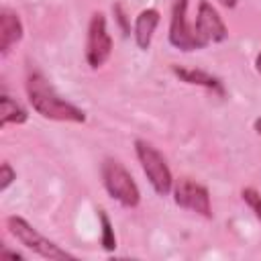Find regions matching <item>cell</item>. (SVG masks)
I'll return each instance as SVG.
<instances>
[{
    "label": "cell",
    "instance_id": "1",
    "mask_svg": "<svg viewBox=\"0 0 261 261\" xmlns=\"http://www.w3.org/2000/svg\"><path fill=\"white\" fill-rule=\"evenodd\" d=\"M24 90L29 96V102L37 114L49 120H59V122H84L86 112L77 108L75 104L67 102L61 98L55 88L47 82V77L39 71H33L27 75Z\"/></svg>",
    "mask_w": 261,
    "mask_h": 261
},
{
    "label": "cell",
    "instance_id": "2",
    "mask_svg": "<svg viewBox=\"0 0 261 261\" xmlns=\"http://www.w3.org/2000/svg\"><path fill=\"white\" fill-rule=\"evenodd\" d=\"M6 228L8 232L20 243L24 245L29 251L37 253L39 257H45L49 261H73L75 255H71L69 251L61 249L57 243L49 241L47 237H43L33 224H29L22 216H8L6 218Z\"/></svg>",
    "mask_w": 261,
    "mask_h": 261
},
{
    "label": "cell",
    "instance_id": "3",
    "mask_svg": "<svg viewBox=\"0 0 261 261\" xmlns=\"http://www.w3.org/2000/svg\"><path fill=\"white\" fill-rule=\"evenodd\" d=\"M102 184L110 198H114L124 208H135L141 202V192L133 175L126 171V167L116 159H104L102 167Z\"/></svg>",
    "mask_w": 261,
    "mask_h": 261
},
{
    "label": "cell",
    "instance_id": "4",
    "mask_svg": "<svg viewBox=\"0 0 261 261\" xmlns=\"http://www.w3.org/2000/svg\"><path fill=\"white\" fill-rule=\"evenodd\" d=\"M135 153L153 190L159 196H167L173 188V177H171V169L165 157L147 141H135Z\"/></svg>",
    "mask_w": 261,
    "mask_h": 261
},
{
    "label": "cell",
    "instance_id": "5",
    "mask_svg": "<svg viewBox=\"0 0 261 261\" xmlns=\"http://www.w3.org/2000/svg\"><path fill=\"white\" fill-rule=\"evenodd\" d=\"M112 53V37L106 27V16L102 12H94L88 24L86 37V61L92 69L102 67Z\"/></svg>",
    "mask_w": 261,
    "mask_h": 261
},
{
    "label": "cell",
    "instance_id": "6",
    "mask_svg": "<svg viewBox=\"0 0 261 261\" xmlns=\"http://www.w3.org/2000/svg\"><path fill=\"white\" fill-rule=\"evenodd\" d=\"M171 194H173V202L186 210H192L204 218H212V204H210V194L208 190L190 179V177H179L177 181H173V188H171Z\"/></svg>",
    "mask_w": 261,
    "mask_h": 261
},
{
    "label": "cell",
    "instance_id": "7",
    "mask_svg": "<svg viewBox=\"0 0 261 261\" xmlns=\"http://www.w3.org/2000/svg\"><path fill=\"white\" fill-rule=\"evenodd\" d=\"M169 43L179 51L204 49V43L198 39L196 29L188 22V0L173 2L171 24H169Z\"/></svg>",
    "mask_w": 261,
    "mask_h": 261
},
{
    "label": "cell",
    "instance_id": "8",
    "mask_svg": "<svg viewBox=\"0 0 261 261\" xmlns=\"http://www.w3.org/2000/svg\"><path fill=\"white\" fill-rule=\"evenodd\" d=\"M194 29H196L198 39L204 43V47L210 45V43H220V41H224L228 37L226 24L222 22L220 14L216 12V8L208 0H200Z\"/></svg>",
    "mask_w": 261,
    "mask_h": 261
},
{
    "label": "cell",
    "instance_id": "9",
    "mask_svg": "<svg viewBox=\"0 0 261 261\" xmlns=\"http://www.w3.org/2000/svg\"><path fill=\"white\" fill-rule=\"evenodd\" d=\"M22 22L18 14L10 8L0 10V53L8 55L10 49L22 39Z\"/></svg>",
    "mask_w": 261,
    "mask_h": 261
},
{
    "label": "cell",
    "instance_id": "10",
    "mask_svg": "<svg viewBox=\"0 0 261 261\" xmlns=\"http://www.w3.org/2000/svg\"><path fill=\"white\" fill-rule=\"evenodd\" d=\"M159 10L155 8H145L139 12V16L135 18V43L139 49L147 51L151 41H153V35H155V29L159 24Z\"/></svg>",
    "mask_w": 261,
    "mask_h": 261
},
{
    "label": "cell",
    "instance_id": "11",
    "mask_svg": "<svg viewBox=\"0 0 261 261\" xmlns=\"http://www.w3.org/2000/svg\"><path fill=\"white\" fill-rule=\"evenodd\" d=\"M171 71L173 75H177L181 82L186 84H192V86H202L218 96H224V86L218 77L210 75L208 71H202V69H192V67H181V65H171Z\"/></svg>",
    "mask_w": 261,
    "mask_h": 261
},
{
    "label": "cell",
    "instance_id": "12",
    "mask_svg": "<svg viewBox=\"0 0 261 261\" xmlns=\"http://www.w3.org/2000/svg\"><path fill=\"white\" fill-rule=\"evenodd\" d=\"M27 120H29L27 110L16 100H12L10 96L4 94L0 98V126H6V124H24Z\"/></svg>",
    "mask_w": 261,
    "mask_h": 261
},
{
    "label": "cell",
    "instance_id": "13",
    "mask_svg": "<svg viewBox=\"0 0 261 261\" xmlns=\"http://www.w3.org/2000/svg\"><path fill=\"white\" fill-rule=\"evenodd\" d=\"M98 216H100V226H102V237H100V243L106 251H114L116 249V237H114V228H112V222L110 218L106 216L104 210H98Z\"/></svg>",
    "mask_w": 261,
    "mask_h": 261
},
{
    "label": "cell",
    "instance_id": "14",
    "mask_svg": "<svg viewBox=\"0 0 261 261\" xmlns=\"http://www.w3.org/2000/svg\"><path fill=\"white\" fill-rule=\"evenodd\" d=\"M241 198H243V202L251 208V212L255 214V218H257L259 224H261V194H259L257 190H253V188H245V190L241 192Z\"/></svg>",
    "mask_w": 261,
    "mask_h": 261
},
{
    "label": "cell",
    "instance_id": "15",
    "mask_svg": "<svg viewBox=\"0 0 261 261\" xmlns=\"http://www.w3.org/2000/svg\"><path fill=\"white\" fill-rule=\"evenodd\" d=\"M16 179V171L10 167V163H2L0 165V192H6V188Z\"/></svg>",
    "mask_w": 261,
    "mask_h": 261
},
{
    "label": "cell",
    "instance_id": "16",
    "mask_svg": "<svg viewBox=\"0 0 261 261\" xmlns=\"http://www.w3.org/2000/svg\"><path fill=\"white\" fill-rule=\"evenodd\" d=\"M112 12H114V16H116V20H118V24H120V29H122V33L128 35V33H130V22H128V18H126L122 6H120V4H114V6H112Z\"/></svg>",
    "mask_w": 261,
    "mask_h": 261
},
{
    "label": "cell",
    "instance_id": "17",
    "mask_svg": "<svg viewBox=\"0 0 261 261\" xmlns=\"http://www.w3.org/2000/svg\"><path fill=\"white\" fill-rule=\"evenodd\" d=\"M0 257H10V259H22V255H20V253H16V251H8V249H2V251H0Z\"/></svg>",
    "mask_w": 261,
    "mask_h": 261
},
{
    "label": "cell",
    "instance_id": "18",
    "mask_svg": "<svg viewBox=\"0 0 261 261\" xmlns=\"http://www.w3.org/2000/svg\"><path fill=\"white\" fill-rule=\"evenodd\" d=\"M218 4L224 6V8H234L239 4V0H218Z\"/></svg>",
    "mask_w": 261,
    "mask_h": 261
},
{
    "label": "cell",
    "instance_id": "19",
    "mask_svg": "<svg viewBox=\"0 0 261 261\" xmlns=\"http://www.w3.org/2000/svg\"><path fill=\"white\" fill-rule=\"evenodd\" d=\"M253 128H255V133L261 137V116H259V118H255V122H253Z\"/></svg>",
    "mask_w": 261,
    "mask_h": 261
},
{
    "label": "cell",
    "instance_id": "20",
    "mask_svg": "<svg viewBox=\"0 0 261 261\" xmlns=\"http://www.w3.org/2000/svg\"><path fill=\"white\" fill-rule=\"evenodd\" d=\"M255 69H257V71L261 73V53H259V55L255 57Z\"/></svg>",
    "mask_w": 261,
    "mask_h": 261
}]
</instances>
